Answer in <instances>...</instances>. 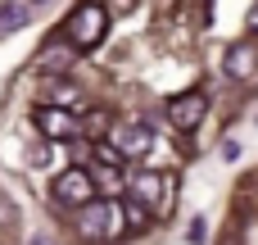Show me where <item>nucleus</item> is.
Instances as JSON below:
<instances>
[{"instance_id": "1", "label": "nucleus", "mask_w": 258, "mask_h": 245, "mask_svg": "<svg viewBox=\"0 0 258 245\" xmlns=\"http://www.w3.org/2000/svg\"><path fill=\"white\" fill-rule=\"evenodd\" d=\"M77 232H82V241H109L122 232V209L113 200L91 195L86 205H77Z\"/></svg>"}, {"instance_id": "2", "label": "nucleus", "mask_w": 258, "mask_h": 245, "mask_svg": "<svg viewBox=\"0 0 258 245\" xmlns=\"http://www.w3.org/2000/svg\"><path fill=\"white\" fill-rule=\"evenodd\" d=\"M63 32H68V41H73L77 50H95V45L104 41V32H109V14H104V5H95V0L77 5V9L68 14Z\"/></svg>"}, {"instance_id": "3", "label": "nucleus", "mask_w": 258, "mask_h": 245, "mask_svg": "<svg viewBox=\"0 0 258 245\" xmlns=\"http://www.w3.org/2000/svg\"><path fill=\"white\" fill-rule=\"evenodd\" d=\"M127 195L141 200L150 214H168V200H172V182L163 173H132L127 182Z\"/></svg>"}, {"instance_id": "4", "label": "nucleus", "mask_w": 258, "mask_h": 245, "mask_svg": "<svg viewBox=\"0 0 258 245\" xmlns=\"http://www.w3.org/2000/svg\"><path fill=\"white\" fill-rule=\"evenodd\" d=\"M50 195L59 200V205H86L91 195H95V173H86V168H63L54 182H50Z\"/></svg>"}, {"instance_id": "5", "label": "nucleus", "mask_w": 258, "mask_h": 245, "mask_svg": "<svg viewBox=\"0 0 258 245\" xmlns=\"http://www.w3.org/2000/svg\"><path fill=\"white\" fill-rule=\"evenodd\" d=\"M204 114H209V95H204V91H186V95H172V100H168V123H172L177 132L200 127Z\"/></svg>"}, {"instance_id": "6", "label": "nucleus", "mask_w": 258, "mask_h": 245, "mask_svg": "<svg viewBox=\"0 0 258 245\" xmlns=\"http://www.w3.org/2000/svg\"><path fill=\"white\" fill-rule=\"evenodd\" d=\"M36 132L45 136V141H68V136H77V118L63 109V105H36Z\"/></svg>"}, {"instance_id": "7", "label": "nucleus", "mask_w": 258, "mask_h": 245, "mask_svg": "<svg viewBox=\"0 0 258 245\" xmlns=\"http://www.w3.org/2000/svg\"><path fill=\"white\" fill-rule=\"evenodd\" d=\"M109 136H113V150H118L122 159H145V155L154 150V132H150L145 123H127V127H109Z\"/></svg>"}, {"instance_id": "8", "label": "nucleus", "mask_w": 258, "mask_h": 245, "mask_svg": "<svg viewBox=\"0 0 258 245\" xmlns=\"http://www.w3.org/2000/svg\"><path fill=\"white\" fill-rule=\"evenodd\" d=\"M222 73L231 77V82H249L258 73V45L254 41H236V45H227V55H222Z\"/></svg>"}, {"instance_id": "9", "label": "nucleus", "mask_w": 258, "mask_h": 245, "mask_svg": "<svg viewBox=\"0 0 258 245\" xmlns=\"http://www.w3.org/2000/svg\"><path fill=\"white\" fill-rule=\"evenodd\" d=\"M109 127H113V114H109V109H86V114H82V123H77V132H86L91 141H104V136H109Z\"/></svg>"}, {"instance_id": "10", "label": "nucleus", "mask_w": 258, "mask_h": 245, "mask_svg": "<svg viewBox=\"0 0 258 245\" xmlns=\"http://www.w3.org/2000/svg\"><path fill=\"white\" fill-rule=\"evenodd\" d=\"M41 68L45 73H68L73 68V45H45L41 50Z\"/></svg>"}, {"instance_id": "11", "label": "nucleus", "mask_w": 258, "mask_h": 245, "mask_svg": "<svg viewBox=\"0 0 258 245\" xmlns=\"http://www.w3.org/2000/svg\"><path fill=\"white\" fill-rule=\"evenodd\" d=\"M122 214H127V227H132V232H145V227H150V209H145L141 200L127 195V200H122Z\"/></svg>"}, {"instance_id": "12", "label": "nucleus", "mask_w": 258, "mask_h": 245, "mask_svg": "<svg viewBox=\"0 0 258 245\" xmlns=\"http://www.w3.org/2000/svg\"><path fill=\"white\" fill-rule=\"evenodd\" d=\"M27 23V5H18V0H5L0 5V32H9V27H23Z\"/></svg>"}, {"instance_id": "13", "label": "nucleus", "mask_w": 258, "mask_h": 245, "mask_svg": "<svg viewBox=\"0 0 258 245\" xmlns=\"http://www.w3.org/2000/svg\"><path fill=\"white\" fill-rule=\"evenodd\" d=\"M73 100H77V86H73V82H54V86H45V105H63V109H68Z\"/></svg>"}, {"instance_id": "14", "label": "nucleus", "mask_w": 258, "mask_h": 245, "mask_svg": "<svg viewBox=\"0 0 258 245\" xmlns=\"http://www.w3.org/2000/svg\"><path fill=\"white\" fill-rule=\"evenodd\" d=\"M14 227H18V205L0 191V232H14Z\"/></svg>"}, {"instance_id": "15", "label": "nucleus", "mask_w": 258, "mask_h": 245, "mask_svg": "<svg viewBox=\"0 0 258 245\" xmlns=\"http://www.w3.org/2000/svg\"><path fill=\"white\" fill-rule=\"evenodd\" d=\"M245 23H249V32H254V36H258V5H254V9H249V18H245Z\"/></svg>"}, {"instance_id": "16", "label": "nucleus", "mask_w": 258, "mask_h": 245, "mask_svg": "<svg viewBox=\"0 0 258 245\" xmlns=\"http://www.w3.org/2000/svg\"><path fill=\"white\" fill-rule=\"evenodd\" d=\"M32 245H59L54 236H32Z\"/></svg>"}, {"instance_id": "17", "label": "nucleus", "mask_w": 258, "mask_h": 245, "mask_svg": "<svg viewBox=\"0 0 258 245\" xmlns=\"http://www.w3.org/2000/svg\"><path fill=\"white\" fill-rule=\"evenodd\" d=\"M32 5H45V0H32Z\"/></svg>"}]
</instances>
